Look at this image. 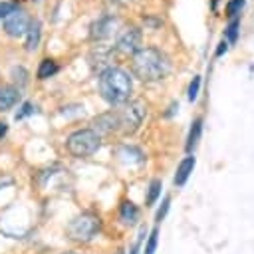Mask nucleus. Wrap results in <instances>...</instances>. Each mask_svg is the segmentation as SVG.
I'll return each instance as SVG.
<instances>
[{
    "label": "nucleus",
    "mask_w": 254,
    "mask_h": 254,
    "mask_svg": "<svg viewBox=\"0 0 254 254\" xmlns=\"http://www.w3.org/2000/svg\"><path fill=\"white\" fill-rule=\"evenodd\" d=\"M171 69V62L167 54H163L157 48H141L133 54V73L141 81H157L165 77Z\"/></svg>",
    "instance_id": "f257e3e1"
},
{
    "label": "nucleus",
    "mask_w": 254,
    "mask_h": 254,
    "mask_svg": "<svg viewBox=\"0 0 254 254\" xmlns=\"http://www.w3.org/2000/svg\"><path fill=\"white\" fill-rule=\"evenodd\" d=\"M131 91H133V83L125 69L111 65L99 73V93L107 103L121 105L129 99Z\"/></svg>",
    "instance_id": "f03ea898"
},
{
    "label": "nucleus",
    "mask_w": 254,
    "mask_h": 254,
    "mask_svg": "<svg viewBox=\"0 0 254 254\" xmlns=\"http://www.w3.org/2000/svg\"><path fill=\"white\" fill-rule=\"evenodd\" d=\"M65 147L73 157H89L101 147V137L93 129H77L67 137Z\"/></svg>",
    "instance_id": "7ed1b4c3"
},
{
    "label": "nucleus",
    "mask_w": 254,
    "mask_h": 254,
    "mask_svg": "<svg viewBox=\"0 0 254 254\" xmlns=\"http://www.w3.org/2000/svg\"><path fill=\"white\" fill-rule=\"evenodd\" d=\"M99 228H101L99 216H95L93 212H83L67 224V236L75 242H89L99 232Z\"/></svg>",
    "instance_id": "20e7f679"
},
{
    "label": "nucleus",
    "mask_w": 254,
    "mask_h": 254,
    "mask_svg": "<svg viewBox=\"0 0 254 254\" xmlns=\"http://www.w3.org/2000/svg\"><path fill=\"white\" fill-rule=\"evenodd\" d=\"M143 117H145V105H143V101H139V99L129 101V103H125L121 109H117L119 129H121L125 135L135 133V131L139 129Z\"/></svg>",
    "instance_id": "39448f33"
},
{
    "label": "nucleus",
    "mask_w": 254,
    "mask_h": 254,
    "mask_svg": "<svg viewBox=\"0 0 254 254\" xmlns=\"http://www.w3.org/2000/svg\"><path fill=\"white\" fill-rule=\"evenodd\" d=\"M30 22H32V20L28 18V14H26L22 8H16V10H12L8 16L2 18V26H4L6 34L12 36V38H22V36H26Z\"/></svg>",
    "instance_id": "423d86ee"
},
{
    "label": "nucleus",
    "mask_w": 254,
    "mask_h": 254,
    "mask_svg": "<svg viewBox=\"0 0 254 254\" xmlns=\"http://www.w3.org/2000/svg\"><path fill=\"white\" fill-rule=\"evenodd\" d=\"M115 48H117V52H121V54H135L137 50H141V32L137 30V28H127V30H123L121 34H119V38H117V44H115Z\"/></svg>",
    "instance_id": "0eeeda50"
},
{
    "label": "nucleus",
    "mask_w": 254,
    "mask_h": 254,
    "mask_svg": "<svg viewBox=\"0 0 254 254\" xmlns=\"http://www.w3.org/2000/svg\"><path fill=\"white\" fill-rule=\"evenodd\" d=\"M117 24H119V22H117L115 18H111V16H103V18H99L97 22L91 24V32H89V36H91L93 40H105V38H109V36L115 34Z\"/></svg>",
    "instance_id": "6e6552de"
},
{
    "label": "nucleus",
    "mask_w": 254,
    "mask_h": 254,
    "mask_svg": "<svg viewBox=\"0 0 254 254\" xmlns=\"http://www.w3.org/2000/svg\"><path fill=\"white\" fill-rule=\"evenodd\" d=\"M119 129V119H117V111H107V113H101L93 119V131L101 137L105 133H111V131H117Z\"/></svg>",
    "instance_id": "1a4fd4ad"
},
{
    "label": "nucleus",
    "mask_w": 254,
    "mask_h": 254,
    "mask_svg": "<svg viewBox=\"0 0 254 254\" xmlns=\"http://www.w3.org/2000/svg\"><path fill=\"white\" fill-rule=\"evenodd\" d=\"M20 99V89H16L14 85H0V111H8L12 109Z\"/></svg>",
    "instance_id": "9d476101"
},
{
    "label": "nucleus",
    "mask_w": 254,
    "mask_h": 254,
    "mask_svg": "<svg viewBox=\"0 0 254 254\" xmlns=\"http://www.w3.org/2000/svg\"><path fill=\"white\" fill-rule=\"evenodd\" d=\"M194 157H185L183 161H181V165L177 167V175H175V185L177 187H183L185 183H187V179L190 177V173H192V169H194Z\"/></svg>",
    "instance_id": "9b49d317"
},
{
    "label": "nucleus",
    "mask_w": 254,
    "mask_h": 254,
    "mask_svg": "<svg viewBox=\"0 0 254 254\" xmlns=\"http://www.w3.org/2000/svg\"><path fill=\"white\" fill-rule=\"evenodd\" d=\"M117 155H119V159L121 161H125V163H135V165H141L143 161H145V157H143V153L137 149V147H121L119 151H117Z\"/></svg>",
    "instance_id": "f8f14e48"
},
{
    "label": "nucleus",
    "mask_w": 254,
    "mask_h": 254,
    "mask_svg": "<svg viewBox=\"0 0 254 254\" xmlns=\"http://www.w3.org/2000/svg\"><path fill=\"white\" fill-rule=\"evenodd\" d=\"M40 44V22L38 20H32L30 26H28V32H26V50H36Z\"/></svg>",
    "instance_id": "ddd939ff"
},
{
    "label": "nucleus",
    "mask_w": 254,
    "mask_h": 254,
    "mask_svg": "<svg viewBox=\"0 0 254 254\" xmlns=\"http://www.w3.org/2000/svg\"><path fill=\"white\" fill-rule=\"evenodd\" d=\"M119 216H121V220H123L125 224H135L137 218H139V208H137L131 200H125V202L121 204Z\"/></svg>",
    "instance_id": "4468645a"
},
{
    "label": "nucleus",
    "mask_w": 254,
    "mask_h": 254,
    "mask_svg": "<svg viewBox=\"0 0 254 254\" xmlns=\"http://www.w3.org/2000/svg\"><path fill=\"white\" fill-rule=\"evenodd\" d=\"M200 131H202V119L198 117V119L192 121V127H190V131H189V137H187V151H192V149L196 147V143H198V139H200Z\"/></svg>",
    "instance_id": "2eb2a0df"
},
{
    "label": "nucleus",
    "mask_w": 254,
    "mask_h": 254,
    "mask_svg": "<svg viewBox=\"0 0 254 254\" xmlns=\"http://www.w3.org/2000/svg\"><path fill=\"white\" fill-rule=\"evenodd\" d=\"M58 69H60L58 64H56L54 60L46 58V60H42V64H40V67H38V79H48V77H52Z\"/></svg>",
    "instance_id": "dca6fc26"
},
{
    "label": "nucleus",
    "mask_w": 254,
    "mask_h": 254,
    "mask_svg": "<svg viewBox=\"0 0 254 254\" xmlns=\"http://www.w3.org/2000/svg\"><path fill=\"white\" fill-rule=\"evenodd\" d=\"M238 26H240V20H238V16H236V18H232L230 24L226 26V32H224L226 42H230V44L236 42V38H238Z\"/></svg>",
    "instance_id": "f3484780"
},
{
    "label": "nucleus",
    "mask_w": 254,
    "mask_h": 254,
    "mask_svg": "<svg viewBox=\"0 0 254 254\" xmlns=\"http://www.w3.org/2000/svg\"><path fill=\"white\" fill-rule=\"evenodd\" d=\"M159 192H161V181H159V179H153V181H151V185H149L147 204H153V202L159 198Z\"/></svg>",
    "instance_id": "a211bd4d"
},
{
    "label": "nucleus",
    "mask_w": 254,
    "mask_h": 254,
    "mask_svg": "<svg viewBox=\"0 0 254 254\" xmlns=\"http://www.w3.org/2000/svg\"><path fill=\"white\" fill-rule=\"evenodd\" d=\"M242 6H244V0H230V2H228V6H226V16L236 18Z\"/></svg>",
    "instance_id": "6ab92c4d"
},
{
    "label": "nucleus",
    "mask_w": 254,
    "mask_h": 254,
    "mask_svg": "<svg viewBox=\"0 0 254 254\" xmlns=\"http://www.w3.org/2000/svg\"><path fill=\"white\" fill-rule=\"evenodd\" d=\"M157 236H159V230L153 228L151 234H149V240H147V246H145V254H155V248H157Z\"/></svg>",
    "instance_id": "aec40b11"
},
{
    "label": "nucleus",
    "mask_w": 254,
    "mask_h": 254,
    "mask_svg": "<svg viewBox=\"0 0 254 254\" xmlns=\"http://www.w3.org/2000/svg\"><path fill=\"white\" fill-rule=\"evenodd\" d=\"M198 87H200V77L194 75L192 81H190V85H189V101H194V99H196V95H198Z\"/></svg>",
    "instance_id": "412c9836"
},
{
    "label": "nucleus",
    "mask_w": 254,
    "mask_h": 254,
    "mask_svg": "<svg viewBox=\"0 0 254 254\" xmlns=\"http://www.w3.org/2000/svg\"><path fill=\"white\" fill-rule=\"evenodd\" d=\"M30 113H34V105L30 103V101H26V103H22V107H20V111L16 113V121L18 119H24L26 115H30Z\"/></svg>",
    "instance_id": "4be33fe9"
},
{
    "label": "nucleus",
    "mask_w": 254,
    "mask_h": 254,
    "mask_svg": "<svg viewBox=\"0 0 254 254\" xmlns=\"http://www.w3.org/2000/svg\"><path fill=\"white\" fill-rule=\"evenodd\" d=\"M169 204H171V198H169V196H165V198H163V204H161V208L157 210V216H155V218H157V222H161V220L165 218V214H167V210H169Z\"/></svg>",
    "instance_id": "5701e85b"
},
{
    "label": "nucleus",
    "mask_w": 254,
    "mask_h": 254,
    "mask_svg": "<svg viewBox=\"0 0 254 254\" xmlns=\"http://www.w3.org/2000/svg\"><path fill=\"white\" fill-rule=\"evenodd\" d=\"M18 8V4L16 2H2L0 4V18H4V16H8L12 10H16Z\"/></svg>",
    "instance_id": "b1692460"
},
{
    "label": "nucleus",
    "mask_w": 254,
    "mask_h": 254,
    "mask_svg": "<svg viewBox=\"0 0 254 254\" xmlns=\"http://www.w3.org/2000/svg\"><path fill=\"white\" fill-rule=\"evenodd\" d=\"M145 232H147L145 228H141V230H139V234H137V242H135V246H133L131 254H139V244H141V240L145 238Z\"/></svg>",
    "instance_id": "393cba45"
},
{
    "label": "nucleus",
    "mask_w": 254,
    "mask_h": 254,
    "mask_svg": "<svg viewBox=\"0 0 254 254\" xmlns=\"http://www.w3.org/2000/svg\"><path fill=\"white\" fill-rule=\"evenodd\" d=\"M226 50H228V42H226V40H222V42L218 44V48H216V52H214V56H222V54H224Z\"/></svg>",
    "instance_id": "a878e982"
},
{
    "label": "nucleus",
    "mask_w": 254,
    "mask_h": 254,
    "mask_svg": "<svg viewBox=\"0 0 254 254\" xmlns=\"http://www.w3.org/2000/svg\"><path fill=\"white\" fill-rule=\"evenodd\" d=\"M6 131H8V125H6L4 121H0V139L6 135Z\"/></svg>",
    "instance_id": "bb28decb"
},
{
    "label": "nucleus",
    "mask_w": 254,
    "mask_h": 254,
    "mask_svg": "<svg viewBox=\"0 0 254 254\" xmlns=\"http://www.w3.org/2000/svg\"><path fill=\"white\" fill-rule=\"evenodd\" d=\"M109 2H113V4H129L131 0H109Z\"/></svg>",
    "instance_id": "cd10ccee"
},
{
    "label": "nucleus",
    "mask_w": 254,
    "mask_h": 254,
    "mask_svg": "<svg viewBox=\"0 0 254 254\" xmlns=\"http://www.w3.org/2000/svg\"><path fill=\"white\" fill-rule=\"evenodd\" d=\"M216 2H218V0H212V10H216Z\"/></svg>",
    "instance_id": "c85d7f7f"
},
{
    "label": "nucleus",
    "mask_w": 254,
    "mask_h": 254,
    "mask_svg": "<svg viewBox=\"0 0 254 254\" xmlns=\"http://www.w3.org/2000/svg\"><path fill=\"white\" fill-rule=\"evenodd\" d=\"M65 254H73V252H65Z\"/></svg>",
    "instance_id": "c756f323"
}]
</instances>
